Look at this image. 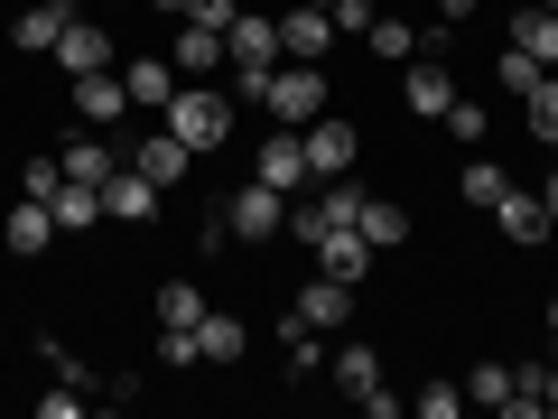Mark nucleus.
<instances>
[{"mask_svg": "<svg viewBox=\"0 0 558 419\" xmlns=\"http://www.w3.org/2000/svg\"><path fill=\"white\" fill-rule=\"evenodd\" d=\"M168 131H178L196 159H215L223 140H233V94H223L215 75H196L186 94H168Z\"/></svg>", "mask_w": 558, "mask_h": 419, "instance_id": "nucleus-1", "label": "nucleus"}, {"mask_svg": "<svg viewBox=\"0 0 558 419\" xmlns=\"http://www.w3.org/2000/svg\"><path fill=\"white\" fill-rule=\"evenodd\" d=\"M279 224H289V196H279V187H260V178L223 205V234H233V242H279Z\"/></svg>", "mask_w": 558, "mask_h": 419, "instance_id": "nucleus-2", "label": "nucleus"}, {"mask_svg": "<svg viewBox=\"0 0 558 419\" xmlns=\"http://www.w3.org/2000/svg\"><path fill=\"white\" fill-rule=\"evenodd\" d=\"M307 252H317V271H326V279H344V289H363V279H373V261H381L373 242L354 234V224H326V234L307 242Z\"/></svg>", "mask_w": 558, "mask_h": 419, "instance_id": "nucleus-3", "label": "nucleus"}, {"mask_svg": "<svg viewBox=\"0 0 558 419\" xmlns=\"http://www.w3.org/2000/svg\"><path fill=\"white\" fill-rule=\"evenodd\" d=\"M260 187H279V196H299V187H317V168H307V140L299 131H270L260 140V159H252Z\"/></svg>", "mask_w": 558, "mask_h": 419, "instance_id": "nucleus-4", "label": "nucleus"}, {"mask_svg": "<svg viewBox=\"0 0 558 419\" xmlns=\"http://www.w3.org/2000/svg\"><path fill=\"white\" fill-rule=\"evenodd\" d=\"M299 140H307V168H317V178H344V168H354V149H363V131H354L344 112H317Z\"/></svg>", "mask_w": 558, "mask_h": 419, "instance_id": "nucleus-5", "label": "nucleus"}, {"mask_svg": "<svg viewBox=\"0 0 558 419\" xmlns=\"http://www.w3.org/2000/svg\"><path fill=\"white\" fill-rule=\"evenodd\" d=\"M344 28H336V10H317V0H299V10H279V57H307L317 65L326 47H336Z\"/></svg>", "mask_w": 558, "mask_h": 419, "instance_id": "nucleus-6", "label": "nucleus"}, {"mask_svg": "<svg viewBox=\"0 0 558 419\" xmlns=\"http://www.w3.org/2000/svg\"><path fill=\"white\" fill-rule=\"evenodd\" d=\"M131 168L149 187H186V178H196V149H186L178 131H149V140H131Z\"/></svg>", "mask_w": 558, "mask_h": 419, "instance_id": "nucleus-7", "label": "nucleus"}, {"mask_svg": "<svg viewBox=\"0 0 558 419\" xmlns=\"http://www.w3.org/2000/svg\"><path fill=\"white\" fill-rule=\"evenodd\" d=\"M159 196H168V187H149L131 159L102 178V215H112V224H159Z\"/></svg>", "mask_w": 558, "mask_h": 419, "instance_id": "nucleus-8", "label": "nucleus"}, {"mask_svg": "<svg viewBox=\"0 0 558 419\" xmlns=\"http://www.w3.org/2000/svg\"><path fill=\"white\" fill-rule=\"evenodd\" d=\"M289 318H307V326H317V336H336V326H354V289H344V279H307V289H299V299H289Z\"/></svg>", "mask_w": 558, "mask_h": 419, "instance_id": "nucleus-9", "label": "nucleus"}, {"mask_svg": "<svg viewBox=\"0 0 558 419\" xmlns=\"http://www.w3.org/2000/svg\"><path fill=\"white\" fill-rule=\"evenodd\" d=\"M57 65L65 75H102V65H112V28L102 20H65L57 28Z\"/></svg>", "mask_w": 558, "mask_h": 419, "instance_id": "nucleus-10", "label": "nucleus"}, {"mask_svg": "<svg viewBox=\"0 0 558 419\" xmlns=\"http://www.w3.org/2000/svg\"><path fill=\"white\" fill-rule=\"evenodd\" d=\"M168 65H178V75H223V65H233V47H223V28L178 20V47H168Z\"/></svg>", "mask_w": 558, "mask_h": 419, "instance_id": "nucleus-11", "label": "nucleus"}, {"mask_svg": "<svg viewBox=\"0 0 558 419\" xmlns=\"http://www.w3.org/2000/svg\"><path fill=\"white\" fill-rule=\"evenodd\" d=\"M223 47H233V75H260V65H279V20H252V10H233Z\"/></svg>", "mask_w": 558, "mask_h": 419, "instance_id": "nucleus-12", "label": "nucleus"}, {"mask_svg": "<svg viewBox=\"0 0 558 419\" xmlns=\"http://www.w3.org/2000/svg\"><path fill=\"white\" fill-rule=\"evenodd\" d=\"M400 103H410L418 121H438L447 103H457V75H447L438 57H410V75H400Z\"/></svg>", "mask_w": 558, "mask_h": 419, "instance_id": "nucleus-13", "label": "nucleus"}, {"mask_svg": "<svg viewBox=\"0 0 558 419\" xmlns=\"http://www.w3.org/2000/svg\"><path fill=\"white\" fill-rule=\"evenodd\" d=\"M75 112H84V131H112L121 112H131V84L102 65V75H75Z\"/></svg>", "mask_w": 558, "mask_h": 419, "instance_id": "nucleus-14", "label": "nucleus"}, {"mask_svg": "<svg viewBox=\"0 0 558 419\" xmlns=\"http://www.w3.org/2000/svg\"><path fill=\"white\" fill-rule=\"evenodd\" d=\"M494 224L521 242V252H539V242H558V224H549V205L539 196H521V187H502V205H494Z\"/></svg>", "mask_w": 558, "mask_h": 419, "instance_id": "nucleus-15", "label": "nucleus"}, {"mask_svg": "<svg viewBox=\"0 0 558 419\" xmlns=\"http://www.w3.org/2000/svg\"><path fill=\"white\" fill-rule=\"evenodd\" d=\"M465 400H484V410H539V400L531 392H521V373H512V363H475V373H465Z\"/></svg>", "mask_w": 558, "mask_h": 419, "instance_id": "nucleus-16", "label": "nucleus"}, {"mask_svg": "<svg viewBox=\"0 0 558 419\" xmlns=\"http://www.w3.org/2000/svg\"><path fill=\"white\" fill-rule=\"evenodd\" d=\"M354 234L373 242V252H400V242H410V205H400V196H363Z\"/></svg>", "mask_w": 558, "mask_h": 419, "instance_id": "nucleus-17", "label": "nucleus"}, {"mask_svg": "<svg viewBox=\"0 0 558 419\" xmlns=\"http://www.w3.org/2000/svg\"><path fill=\"white\" fill-rule=\"evenodd\" d=\"M57 168H65L75 187H102L121 159H112V140H102V131H84V140H65V149H57Z\"/></svg>", "mask_w": 558, "mask_h": 419, "instance_id": "nucleus-18", "label": "nucleus"}, {"mask_svg": "<svg viewBox=\"0 0 558 419\" xmlns=\"http://www.w3.org/2000/svg\"><path fill=\"white\" fill-rule=\"evenodd\" d=\"M121 84H131V112H168L178 65H168V57H131V75H121Z\"/></svg>", "mask_w": 558, "mask_h": 419, "instance_id": "nucleus-19", "label": "nucleus"}, {"mask_svg": "<svg viewBox=\"0 0 558 419\" xmlns=\"http://www.w3.org/2000/svg\"><path fill=\"white\" fill-rule=\"evenodd\" d=\"M0 242H10V252H47V242H57V215H47V205L38 196H20V205H10V224H0Z\"/></svg>", "mask_w": 558, "mask_h": 419, "instance_id": "nucleus-20", "label": "nucleus"}, {"mask_svg": "<svg viewBox=\"0 0 558 419\" xmlns=\"http://www.w3.org/2000/svg\"><path fill=\"white\" fill-rule=\"evenodd\" d=\"M196 355H205V363H242V355H252V326H242V318H223V308H205Z\"/></svg>", "mask_w": 558, "mask_h": 419, "instance_id": "nucleus-21", "label": "nucleus"}, {"mask_svg": "<svg viewBox=\"0 0 558 419\" xmlns=\"http://www.w3.org/2000/svg\"><path fill=\"white\" fill-rule=\"evenodd\" d=\"M502 47H521V57H539V65H558V10H539V0H531V10H521V20L502 28Z\"/></svg>", "mask_w": 558, "mask_h": 419, "instance_id": "nucleus-22", "label": "nucleus"}, {"mask_svg": "<svg viewBox=\"0 0 558 419\" xmlns=\"http://www.w3.org/2000/svg\"><path fill=\"white\" fill-rule=\"evenodd\" d=\"M47 215H57V234H94V224H102V187H75V178H65Z\"/></svg>", "mask_w": 558, "mask_h": 419, "instance_id": "nucleus-23", "label": "nucleus"}, {"mask_svg": "<svg viewBox=\"0 0 558 419\" xmlns=\"http://www.w3.org/2000/svg\"><path fill=\"white\" fill-rule=\"evenodd\" d=\"M57 28H65V10H57V0H28L20 20H10V38H20L28 57H47V47H57Z\"/></svg>", "mask_w": 558, "mask_h": 419, "instance_id": "nucleus-24", "label": "nucleus"}, {"mask_svg": "<svg viewBox=\"0 0 558 419\" xmlns=\"http://www.w3.org/2000/svg\"><path fill=\"white\" fill-rule=\"evenodd\" d=\"M149 318H159V326H205V289H196V279H168L159 299H149Z\"/></svg>", "mask_w": 558, "mask_h": 419, "instance_id": "nucleus-25", "label": "nucleus"}, {"mask_svg": "<svg viewBox=\"0 0 558 419\" xmlns=\"http://www.w3.org/2000/svg\"><path fill=\"white\" fill-rule=\"evenodd\" d=\"M502 187H512V178H502L494 159H465V168H457V196L475 205V215H494V205H502Z\"/></svg>", "mask_w": 558, "mask_h": 419, "instance_id": "nucleus-26", "label": "nucleus"}, {"mask_svg": "<svg viewBox=\"0 0 558 419\" xmlns=\"http://www.w3.org/2000/svg\"><path fill=\"white\" fill-rule=\"evenodd\" d=\"M336 392H381V355H373V345H344V355H336Z\"/></svg>", "mask_w": 558, "mask_h": 419, "instance_id": "nucleus-27", "label": "nucleus"}, {"mask_svg": "<svg viewBox=\"0 0 558 419\" xmlns=\"http://www.w3.org/2000/svg\"><path fill=\"white\" fill-rule=\"evenodd\" d=\"M363 47H373V57H391V65H410V57H418V28H410V20H381V10H373Z\"/></svg>", "mask_w": 558, "mask_h": 419, "instance_id": "nucleus-28", "label": "nucleus"}, {"mask_svg": "<svg viewBox=\"0 0 558 419\" xmlns=\"http://www.w3.org/2000/svg\"><path fill=\"white\" fill-rule=\"evenodd\" d=\"M279 355H289V373H317L326 345H317V326H307V318H279Z\"/></svg>", "mask_w": 558, "mask_h": 419, "instance_id": "nucleus-29", "label": "nucleus"}, {"mask_svg": "<svg viewBox=\"0 0 558 419\" xmlns=\"http://www.w3.org/2000/svg\"><path fill=\"white\" fill-rule=\"evenodd\" d=\"M494 75H502V94H521V103H531L539 84H549V65H539V57H521V47H502V57H494Z\"/></svg>", "mask_w": 558, "mask_h": 419, "instance_id": "nucleus-30", "label": "nucleus"}, {"mask_svg": "<svg viewBox=\"0 0 558 419\" xmlns=\"http://www.w3.org/2000/svg\"><path fill=\"white\" fill-rule=\"evenodd\" d=\"M438 121H447V140H465V149H475V140H484V131H494V112H484V103H475V94H457V103H447V112H438Z\"/></svg>", "mask_w": 558, "mask_h": 419, "instance_id": "nucleus-31", "label": "nucleus"}, {"mask_svg": "<svg viewBox=\"0 0 558 419\" xmlns=\"http://www.w3.org/2000/svg\"><path fill=\"white\" fill-rule=\"evenodd\" d=\"M410 410H418V419H457V410H465V382H418Z\"/></svg>", "mask_w": 558, "mask_h": 419, "instance_id": "nucleus-32", "label": "nucleus"}, {"mask_svg": "<svg viewBox=\"0 0 558 419\" xmlns=\"http://www.w3.org/2000/svg\"><path fill=\"white\" fill-rule=\"evenodd\" d=\"M47 363H57V382H75V392H94V400H102V373H94L84 355H65L57 336H47Z\"/></svg>", "mask_w": 558, "mask_h": 419, "instance_id": "nucleus-33", "label": "nucleus"}, {"mask_svg": "<svg viewBox=\"0 0 558 419\" xmlns=\"http://www.w3.org/2000/svg\"><path fill=\"white\" fill-rule=\"evenodd\" d=\"M159 363H168V373H186V363H205V355H196V326H159Z\"/></svg>", "mask_w": 558, "mask_h": 419, "instance_id": "nucleus-34", "label": "nucleus"}, {"mask_svg": "<svg viewBox=\"0 0 558 419\" xmlns=\"http://www.w3.org/2000/svg\"><path fill=\"white\" fill-rule=\"evenodd\" d=\"M57 187H65V168H57V159H28V168H20V196L57 205Z\"/></svg>", "mask_w": 558, "mask_h": 419, "instance_id": "nucleus-35", "label": "nucleus"}, {"mask_svg": "<svg viewBox=\"0 0 558 419\" xmlns=\"http://www.w3.org/2000/svg\"><path fill=\"white\" fill-rule=\"evenodd\" d=\"M531 131L558 149V84H539V94H531Z\"/></svg>", "mask_w": 558, "mask_h": 419, "instance_id": "nucleus-36", "label": "nucleus"}, {"mask_svg": "<svg viewBox=\"0 0 558 419\" xmlns=\"http://www.w3.org/2000/svg\"><path fill=\"white\" fill-rule=\"evenodd\" d=\"M336 28H344V38H363V28H373V0H336Z\"/></svg>", "mask_w": 558, "mask_h": 419, "instance_id": "nucleus-37", "label": "nucleus"}, {"mask_svg": "<svg viewBox=\"0 0 558 419\" xmlns=\"http://www.w3.org/2000/svg\"><path fill=\"white\" fill-rule=\"evenodd\" d=\"M186 20H205V28H233V0H186Z\"/></svg>", "mask_w": 558, "mask_h": 419, "instance_id": "nucleus-38", "label": "nucleus"}, {"mask_svg": "<svg viewBox=\"0 0 558 419\" xmlns=\"http://www.w3.org/2000/svg\"><path fill=\"white\" fill-rule=\"evenodd\" d=\"M438 20H447V28H457V20H475V0H438Z\"/></svg>", "mask_w": 558, "mask_h": 419, "instance_id": "nucleus-39", "label": "nucleus"}, {"mask_svg": "<svg viewBox=\"0 0 558 419\" xmlns=\"http://www.w3.org/2000/svg\"><path fill=\"white\" fill-rule=\"evenodd\" d=\"M539 410H558V363H549V382H539Z\"/></svg>", "mask_w": 558, "mask_h": 419, "instance_id": "nucleus-40", "label": "nucleus"}, {"mask_svg": "<svg viewBox=\"0 0 558 419\" xmlns=\"http://www.w3.org/2000/svg\"><path fill=\"white\" fill-rule=\"evenodd\" d=\"M539 205H549V224H558V168H549V187H539Z\"/></svg>", "mask_w": 558, "mask_h": 419, "instance_id": "nucleus-41", "label": "nucleus"}, {"mask_svg": "<svg viewBox=\"0 0 558 419\" xmlns=\"http://www.w3.org/2000/svg\"><path fill=\"white\" fill-rule=\"evenodd\" d=\"M149 10H168V20H186V0H149Z\"/></svg>", "mask_w": 558, "mask_h": 419, "instance_id": "nucleus-42", "label": "nucleus"}, {"mask_svg": "<svg viewBox=\"0 0 558 419\" xmlns=\"http://www.w3.org/2000/svg\"><path fill=\"white\" fill-rule=\"evenodd\" d=\"M57 10H65V20H75V10H84V0H57Z\"/></svg>", "mask_w": 558, "mask_h": 419, "instance_id": "nucleus-43", "label": "nucleus"}, {"mask_svg": "<svg viewBox=\"0 0 558 419\" xmlns=\"http://www.w3.org/2000/svg\"><path fill=\"white\" fill-rule=\"evenodd\" d=\"M549 345H558V308H549Z\"/></svg>", "mask_w": 558, "mask_h": 419, "instance_id": "nucleus-44", "label": "nucleus"}, {"mask_svg": "<svg viewBox=\"0 0 558 419\" xmlns=\"http://www.w3.org/2000/svg\"><path fill=\"white\" fill-rule=\"evenodd\" d=\"M539 10H558V0H539Z\"/></svg>", "mask_w": 558, "mask_h": 419, "instance_id": "nucleus-45", "label": "nucleus"}, {"mask_svg": "<svg viewBox=\"0 0 558 419\" xmlns=\"http://www.w3.org/2000/svg\"><path fill=\"white\" fill-rule=\"evenodd\" d=\"M317 10H336V0H317Z\"/></svg>", "mask_w": 558, "mask_h": 419, "instance_id": "nucleus-46", "label": "nucleus"}]
</instances>
